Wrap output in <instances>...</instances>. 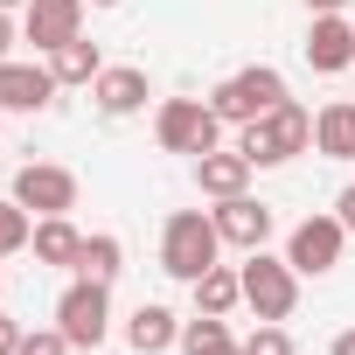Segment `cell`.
I'll list each match as a JSON object with an SVG mask.
<instances>
[{
    "mask_svg": "<svg viewBox=\"0 0 355 355\" xmlns=\"http://www.w3.org/2000/svg\"><path fill=\"white\" fill-rule=\"evenodd\" d=\"M209 265H223V237H216V216L209 209H174L160 223V272L196 286Z\"/></svg>",
    "mask_w": 355,
    "mask_h": 355,
    "instance_id": "cell-1",
    "label": "cell"
},
{
    "mask_svg": "<svg viewBox=\"0 0 355 355\" xmlns=\"http://www.w3.org/2000/svg\"><path fill=\"white\" fill-rule=\"evenodd\" d=\"M153 139H160V153L202 160V153H216L223 119L209 112V98H160V105H153Z\"/></svg>",
    "mask_w": 355,
    "mask_h": 355,
    "instance_id": "cell-2",
    "label": "cell"
},
{
    "mask_svg": "<svg viewBox=\"0 0 355 355\" xmlns=\"http://www.w3.org/2000/svg\"><path fill=\"white\" fill-rule=\"evenodd\" d=\"M272 105H286V77H279L272 63H251V70H237V77H223V84L209 91V112H216L223 125H251V119H265Z\"/></svg>",
    "mask_w": 355,
    "mask_h": 355,
    "instance_id": "cell-3",
    "label": "cell"
},
{
    "mask_svg": "<svg viewBox=\"0 0 355 355\" xmlns=\"http://www.w3.org/2000/svg\"><path fill=\"white\" fill-rule=\"evenodd\" d=\"M244 306L258 313V320H293V306H300V272L286 265V258H272V251H244Z\"/></svg>",
    "mask_w": 355,
    "mask_h": 355,
    "instance_id": "cell-4",
    "label": "cell"
},
{
    "mask_svg": "<svg viewBox=\"0 0 355 355\" xmlns=\"http://www.w3.org/2000/svg\"><path fill=\"white\" fill-rule=\"evenodd\" d=\"M56 327L70 334V348H98L112 334V286L105 279H70L56 300Z\"/></svg>",
    "mask_w": 355,
    "mask_h": 355,
    "instance_id": "cell-5",
    "label": "cell"
},
{
    "mask_svg": "<svg viewBox=\"0 0 355 355\" xmlns=\"http://www.w3.org/2000/svg\"><path fill=\"white\" fill-rule=\"evenodd\" d=\"M341 244H348L341 216H306V223L286 230V265H293L300 279H327V272L341 265Z\"/></svg>",
    "mask_w": 355,
    "mask_h": 355,
    "instance_id": "cell-6",
    "label": "cell"
},
{
    "mask_svg": "<svg viewBox=\"0 0 355 355\" xmlns=\"http://www.w3.org/2000/svg\"><path fill=\"white\" fill-rule=\"evenodd\" d=\"M15 202H21L28 216H70V209H77V174L56 167V160H28V167L15 174Z\"/></svg>",
    "mask_w": 355,
    "mask_h": 355,
    "instance_id": "cell-7",
    "label": "cell"
},
{
    "mask_svg": "<svg viewBox=\"0 0 355 355\" xmlns=\"http://www.w3.org/2000/svg\"><path fill=\"white\" fill-rule=\"evenodd\" d=\"M84 8H91V0H28V8H21V42H35V56L77 42L84 35Z\"/></svg>",
    "mask_w": 355,
    "mask_h": 355,
    "instance_id": "cell-8",
    "label": "cell"
},
{
    "mask_svg": "<svg viewBox=\"0 0 355 355\" xmlns=\"http://www.w3.org/2000/svg\"><path fill=\"white\" fill-rule=\"evenodd\" d=\"M56 91H63V84H56L49 63H21V56L0 63V112H49Z\"/></svg>",
    "mask_w": 355,
    "mask_h": 355,
    "instance_id": "cell-9",
    "label": "cell"
},
{
    "mask_svg": "<svg viewBox=\"0 0 355 355\" xmlns=\"http://www.w3.org/2000/svg\"><path fill=\"white\" fill-rule=\"evenodd\" d=\"M209 216H216V237L237 244V251H265V244H272V223H279L272 202H258V196H230V202H216Z\"/></svg>",
    "mask_w": 355,
    "mask_h": 355,
    "instance_id": "cell-10",
    "label": "cell"
},
{
    "mask_svg": "<svg viewBox=\"0 0 355 355\" xmlns=\"http://www.w3.org/2000/svg\"><path fill=\"white\" fill-rule=\"evenodd\" d=\"M300 56H306V70H320V77L355 70V28H348V15H313Z\"/></svg>",
    "mask_w": 355,
    "mask_h": 355,
    "instance_id": "cell-11",
    "label": "cell"
},
{
    "mask_svg": "<svg viewBox=\"0 0 355 355\" xmlns=\"http://www.w3.org/2000/svg\"><path fill=\"white\" fill-rule=\"evenodd\" d=\"M146 98H153V84H146L139 63H105L98 84H91V105L105 119H132V112H146Z\"/></svg>",
    "mask_w": 355,
    "mask_h": 355,
    "instance_id": "cell-12",
    "label": "cell"
},
{
    "mask_svg": "<svg viewBox=\"0 0 355 355\" xmlns=\"http://www.w3.org/2000/svg\"><path fill=\"white\" fill-rule=\"evenodd\" d=\"M251 160L237 153V146H216V153H202L196 160V189L209 196V202H230V196H251Z\"/></svg>",
    "mask_w": 355,
    "mask_h": 355,
    "instance_id": "cell-13",
    "label": "cell"
},
{
    "mask_svg": "<svg viewBox=\"0 0 355 355\" xmlns=\"http://www.w3.org/2000/svg\"><path fill=\"white\" fill-rule=\"evenodd\" d=\"M174 341H182V313L160 306V300H139L132 320H125V348L132 355H167Z\"/></svg>",
    "mask_w": 355,
    "mask_h": 355,
    "instance_id": "cell-14",
    "label": "cell"
},
{
    "mask_svg": "<svg viewBox=\"0 0 355 355\" xmlns=\"http://www.w3.org/2000/svg\"><path fill=\"white\" fill-rule=\"evenodd\" d=\"M35 265H56V272H77V251H84V230L70 216H35V237H28Z\"/></svg>",
    "mask_w": 355,
    "mask_h": 355,
    "instance_id": "cell-15",
    "label": "cell"
},
{
    "mask_svg": "<svg viewBox=\"0 0 355 355\" xmlns=\"http://www.w3.org/2000/svg\"><path fill=\"white\" fill-rule=\"evenodd\" d=\"M313 146L327 160H355V98H334L313 112Z\"/></svg>",
    "mask_w": 355,
    "mask_h": 355,
    "instance_id": "cell-16",
    "label": "cell"
},
{
    "mask_svg": "<svg viewBox=\"0 0 355 355\" xmlns=\"http://www.w3.org/2000/svg\"><path fill=\"white\" fill-rule=\"evenodd\" d=\"M182 355H237L244 341L230 334V313H196V320H182V341H174Z\"/></svg>",
    "mask_w": 355,
    "mask_h": 355,
    "instance_id": "cell-17",
    "label": "cell"
},
{
    "mask_svg": "<svg viewBox=\"0 0 355 355\" xmlns=\"http://www.w3.org/2000/svg\"><path fill=\"white\" fill-rule=\"evenodd\" d=\"M189 293H196V313H237L244 306V272L237 265H209Z\"/></svg>",
    "mask_w": 355,
    "mask_h": 355,
    "instance_id": "cell-18",
    "label": "cell"
},
{
    "mask_svg": "<svg viewBox=\"0 0 355 355\" xmlns=\"http://www.w3.org/2000/svg\"><path fill=\"white\" fill-rule=\"evenodd\" d=\"M42 63L56 70V84H98V70H105V49L77 35V42H63V49H49Z\"/></svg>",
    "mask_w": 355,
    "mask_h": 355,
    "instance_id": "cell-19",
    "label": "cell"
},
{
    "mask_svg": "<svg viewBox=\"0 0 355 355\" xmlns=\"http://www.w3.org/2000/svg\"><path fill=\"white\" fill-rule=\"evenodd\" d=\"M265 125H272V139H279V153H286V160L313 146V112H306L300 98H286V105H272V112H265Z\"/></svg>",
    "mask_w": 355,
    "mask_h": 355,
    "instance_id": "cell-20",
    "label": "cell"
},
{
    "mask_svg": "<svg viewBox=\"0 0 355 355\" xmlns=\"http://www.w3.org/2000/svg\"><path fill=\"white\" fill-rule=\"evenodd\" d=\"M119 272H125V244H119L112 230H91L84 251H77V279H105V286H112Z\"/></svg>",
    "mask_w": 355,
    "mask_h": 355,
    "instance_id": "cell-21",
    "label": "cell"
},
{
    "mask_svg": "<svg viewBox=\"0 0 355 355\" xmlns=\"http://www.w3.org/2000/svg\"><path fill=\"white\" fill-rule=\"evenodd\" d=\"M237 153L251 160V167H279L286 153H279V139H272V125L265 119H251V125H237Z\"/></svg>",
    "mask_w": 355,
    "mask_h": 355,
    "instance_id": "cell-22",
    "label": "cell"
},
{
    "mask_svg": "<svg viewBox=\"0 0 355 355\" xmlns=\"http://www.w3.org/2000/svg\"><path fill=\"white\" fill-rule=\"evenodd\" d=\"M28 237H35V216L8 196L0 202V258H15V251H28Z\"/></svg>",
    "mask_w": 355,
    "mask_h": 355,
    "instance_id": "cell-23",
    "label": "cell"
},
{
    "mask_svg": "<svg viewBox=\"0 0 355 355\" xmlns=\"http://www.w3.org/2000/svg\"><path fill=\"white\" fill-rule=\"evenodd\" d=\"M244 355H293V334H286V320H258V327L244 334Z\"/></svg>",
    "mask_w": 355,
    "mask_h": 355,
    "instance_id": "cell-24",
    "label": "cell"
},
{
    "mask_svg": "<svg viewBox=\"0 0 355 355\" xmlns=\"http://www.w3.org/2000/svg\"><path fill=\"white\" fill-rule=\"evenodd\" d=\"M21 355H70V334L63 327H28L21 334Z\"/></svg>",
    "mask_w": 355,
    "mask_h": 355,
    "instance_id": "cell-25",
    "label": "cell"
},
{
    "mask_svg": "<svg viewBox=\"0 0 355 355\" xmlns=\"http://www.w3.org/2000/svg\"><path fill=\"white\" fill-rule=\"evenodd\" d=\"M21 334H28L21 320H8V313H0V355H21Z\"/></svg>",
    "mask_w": 355,
    "mask_h": 355,
    "instance_id": "cell-26",
    "label": "cell"
},
{
    "mask_svg": "<svg viewBox=\"0 0 355 355\" xmlns=\"http://www.w3.org/2000/svg\"><path fill=\"white\" fill-rule=\"evenodd\" d=\"M334 216H341V230H348V237H355V182H348V189H341V196H334Z\"/></svg>",
    "mask_w": 355,
    "mask_h": 355,
    "instance_id": "cell-27",
    "label": "cell"
},
{
    "mask_svg": "<svg viewBox=\"0 0 355 355\" xmlns=\"http://www.w3.org/2000/svg\"><path fill=\"white\" fill-rule=\"evenodd\" d=\"M8 56H15V15L0 8V63H8Z\"/></svg>",
    "mask_w": 355,
    "mask_h": 355,
    "instance_id": "cell-28",
    "label": "cell"
},
{
    "mask_svg": "<svg viewBox=\"0 0 355 355\" xmlns=\"http://www.w3.org/2000/svg\"><path fill=\"white\" fill-rule=\"evenodd\" d=\"M327 355H355V327H341V334H334V348H327Z\"/></svg>",
    "mask_w": 355,
    "mask_h": 355,
    "instance_id": "cell-29",
    "label": "cell"
},
{
    "mask_svg": "<svg viewBox=\"0 0 355 355\" xmlns=\"http://www.w3.org/2000/svg\"><path fill=\"white\" fill-rule=\"evenodd\" d=\"M348 0H306V15H341Z\"/></svg>",
    "mask_w": 355,
    "mask_h": 355,
    "instance_id": "cell-30",
    "label": "cell"
},
{
    "mask_svg": "<svg viewBox=\"0 0 355 355\" xmlns=\"http://www.w3.org/2000/svg\"><path fill=\"white\" fill-rule=\"evenodd\" d=\"M0 8H8V15H15V8H28V0H0Z\"/></svg>",
    "mask_w": 355,
    "mask_h": 355,
    "instance_id": "cell-31",
    "label": "cell"
},
{
    "mask_svg": "<svg viewBox=\"0 0 355 355\" xmlns=\"http://www.w3.org/2000/svg\"><path fill=\"white\" fill-rule=\"evenodd\" d=\"M91 8H119V0H91Z\"/></svg>",
    "mask_w": 355,
    "mask_h": 355,
    "instance_id": "cell-32",
    "label": "cell"
},
{
    "mask_svg": "<svg viewBox=\"0 0 355 355\" xmlns=\"http://www.w3.org/2000/svg\"><path fill=\"white\" fill-rule=\"evenodd\" d=\"M0 293H8V279H0Z\"/></svg>",
    "mask_w": 355,
    "mask_h": 355,
    "instance_id": "cell-33",
    "label": "cell"
},
{
    "mask_svg": "<svg viewBox=\"0 0 355 355\" xmlns=\"http://www.w3.org/2000/svg\"><path fill=\"white\" fill-rule=\"evenodd\" d=\"M0 119H8V112H0Z\"/></svg>",
    "mask_w": 355,
    "mask_h": 355,
    "instance_id": "cell-34",
    "label": "cell"
},
{
    "mask_svg": "<svg viewBox=\"0 0 355 355\" xmlns=\"http://www.w3.org/2000/svg\"><path fill=\"white\" fill-rule=\"evenodd\" d=\"M237 355H244V348H237Z\"/></svg>",
    "mask_w": 355,
    "mask_h": 355,
    "instance_id": "cell-35",
    "label": "cell"
}]
</instances>
